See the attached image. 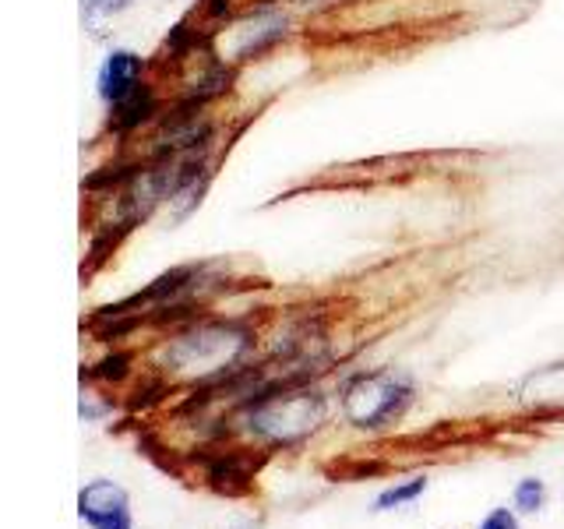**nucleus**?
Returning <instances> with one entry per match:
<instances>
[{"label":"nucleus","mask_w":564,"mask_h":529,"mask_svg":"<svg viewBox=\"0 0 564 529\" xmlns=\"http://www.w3.org/2000/svg\"><path fill=\"white\" fill-rule=\"evenodd\" d=\"M322 417L325 399L314 388H293V381L261 388L243 406V428L269 445H293V441L307 438Z\"/></svg>","instance_id":"f257e3e1"},{"label":"nucleus","mask_w":564,"mask_h":529,"mask_svg":"<svg viewBox=\"0 0 564 529\" xmlns=\"http://www.w3.org/2000/svg\"><path fill=\"white\" fill-rule=\"evenodd\" d=\"M480 529H519V522H516V516H511L508 508H494Z\"/></svg>","instance_id":"9d476101"},{"label":"nucleus","mask_w":564,"mask_h":529,"mask_svg":"<svg viewBox=\"0 0 564 529\" xmlns=\"http://www.w3.org/2000/svg\"><path fill=\"white\" fill-rule=\"evenodd\" d=\"M78 516L96 529H131L128 494L110 481H96L78 494Z\"/></svg>","instance_id":"20e7f679"},{"label":"nucleus","mask_w":564,"mask_h":529,"mask_svg":"<svg viewBox=\"0 0 564 529\" xmlns=\"http://www.w3.org/2000/svg\"><path fill=\"white\" fill-rule=\"evenodd\" d=\"M405 402H410V385L395 378L392 370H381V375H364L346 385L343 410L357 428L375 431L384 428L395 413H402Z\"/></svg>","instance_id":"7ed1b4c3"},{"label":"nucleus","mask_w":564,"mask_h":529,"mask_svg":"<svg viewBox=\"0 0 564 529\" xmlns=\"http://www.w3.org/2000/svg\"><path fill=\"white\" fill-rule=\"evenodd\" d=\"M516 505L522 508V511H536L540 505H543V484L540 481H522L519 487H516Z\"/></svg>","instance_id":"6e6552de"},{"label":"nucleus","mask_w":564,"mask_h":529,"mask_svg":"<svg viewBox=\"0 0 564 529\" xmlns=\"http://www.w3.org/2000/svg\"><path fill=\"white\" fill-rule=\"evenodd\" d=\"M123 370H128V353H117V357L102 360V364L96 367V375H99V378H123Z\"/></svg>","instance_id":"1a4fd4ad"},{"label":"nucleus","mask_w":564,"mask_h":529,"mask_svg":"<svg viewBox=\"0 0 564 529\" xmlns=\"http://www.w3.org/2000/svg\"><path fill=\"white\" fill-rule=\"evenodd\" d=\"M423 490H427V481H423V476H413L410 484H399L392 490H384L381 498H378V511H388V508H395V505L413 501L416 494H423Z\"/></svg>","instance_id":"0eeeda50"},{"label":"nucleus","mask_w":564,"mask_h":529,"mask_svg":"<svg viewBox=\"0 0 564 529\" xmlns=\"http://www.w3.org/2000/svg\"><path fill=\"white\" fill-rule=\"evenodd\" d=\"M85 4V11L93 14V11H99V8H113V0H82Z\"/></svg>","instance_id":"9b49d317"},{"label":"nucleus","mask_w":564,"mask_h":529,"mask_svg":"<svg viewBox=\"0 0 564 529\" xmlns=\"http://www.w3.org/2000/svg\"><path fill=\"white\" fill-rule=\"evenodd\" d=\"M208 481L219 490H240L251 481V463L243 455H223L208 466Z\"/></svg>","instance_id":"423d86ee"},{"label":"nucleus","mask_w":564,"mask_h":529,"mask_svg":"<svg viewBox=\"0 0 564 529\" xmlns=\"http://www.w3.org/2000/svg\"><path fill=\"white\" fill-rule=\"evenodd\" d=\"M138 75H141V57H134L131 50L110 53V61L99 71V96L110 106H120L123 99H131L138 93Z\"/></svg>","instance_id":"39448f33"},{"label":"nucleus","mask_w":564,"mask_h":529,"mask_svg":"<svg viewBox=\"0 0 564 529\" xmlns=\"http://www.w3.org/2000/svg\"><path fill=\"white\" fill-rule=\"evenodd\" d=\"M247 332L234 322H208L176 335L166 349V364L184 375H223L247 349Z\"/></svg>","instance_id":"f03ea898"}]
</instances>
